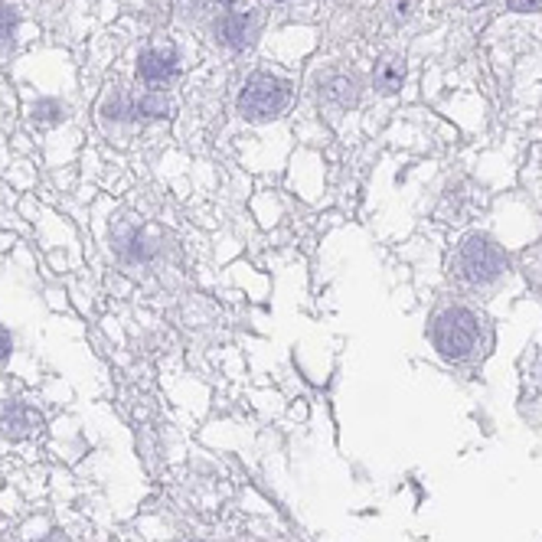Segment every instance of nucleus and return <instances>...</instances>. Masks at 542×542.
<instances>
[{"mask_svg": "<svg viewBox=\"0 0 542 542\" xmlns=\"http://www.w3.org/2000/svg\"><path fill=\"white\" fill-rule=\"evenodd\" d=\"M255 33H258V20H255V14H248V10H233V14H225L216 24L219 43H225L229 49L252 47Z\"/></svg>", "mask_w": 542, "mask_h": 542, "instance_id": "nucleus-6", "label": "nucleus"}, {"mask_svg": "<svg viewBox=\"0 0 542 542\" xmlns=\"http://www.w3.org/2000/svg\"><path fill=\"white\" fill-rule=\"evenodd\" d=\"M59 118H62V105H59V101L43 99V101H36V105H33V121H39V124H56Z\"/></svg>", "mask_w": 542, "mask_h": 542, "instance_id": "nucleus-10", "label": "nucleus"}, {"mask_svg": "<svg viewBox=\"0 0 542 542\" xmlns=\"http://www.w3.org/2000/svg\"><path fill=\"white\" fill-rule=\"evenodd\" d=\"M271 4H285V0H271Z\"/></svg>", "mask_w": 542, "mask_h": 542, "instance_id": "nucleus-19", "label": "nucleus"}, {"mask_svg": "<svg viewBox=\"0 0 542 542\" xmlns=\"http://www.w3.org/2000/svg\"><path fill=\"white\" fill-rule=\"evenodd\" d=\"M320 95H324V101L337 105V109H353L360 99V82L349 72H330L320 82Z\"/></svg>", "mask_w": 542, "mask_h": 542, "instance_id": "nucleus-7", "label": "nucleus"}, {"mask_svg": "<svg viewBox=\"0 0 542 542\" xmlns=\"http://www.w3.org/2000/svg\"><path fill=\"white\" fill-rule=\"evenodd\" d=\"M506 7L516 10V14H536V10H542V0H506Z\"/></svg>", "mask_w": 542, "mask_h": 542, "instance_id": "nucleus-14", "label": "nucleus"}, {"mask_svg": "<svg viewBox=\"0 0 542 542\" xmlns=\"http://www.w3.org/2000/svg\"><path fill=\"white\" fill-rule=\"evenodd\" d=\"M405 82V59L402 56H382L372 69V86L380 95H395Z\"/></svg>", "mask_w": 542, "mask_h": 542, "instance_id": "nucleus-8", "label": "nucleus"}, {"mask_svg": "<svg viewBox=\"0 0 542 542\" xmlns=\"http://www.w3.org/2000/svg\"><path fill=\"white\" fill-rule=\"evenodd\" d=\"M171 115V99L163 92H148L134 99V118H167Z\"/></svg>", "mask_w": 542, "mask_h": 542, "instance_id": "nucleus-9", "label": "nucleus"}, {"mask_svg": "<svg viewBox=\"0 0 542 542\" xmlns=\"http://www.w3.org/2000/svg\"><path fill=\"white\" fill-rule=\"evenodd\" d=\"M14 33H16V10H10V7L0 4V49L14 39Z\"/></svg>", "mask_w": 542, "mask_h": 542, "instance_id": "nucleus-12", "label": "nucleus"}, {"mask_svg": "<svg viewBox=\"0 0 542 542\" xmlns=\"http://www.w3.org/2000/svg\"><path fill=\"white\" fill-rule=\"evenodd\" d=\"M457 4H461L464 10H477V7H484L487 0H457Z\"/></svg>", "mask_w": 542, "mask_h": 542, "instance_id": "nucleus-16", "label": "nucleus"}, {"mask_svg": "<svg viewBox=\"0 0 542 542\" xmlns=\"http://www.w3.org/2000/svg\"><path fill=\"white\" fill-rule=\"evenodd\" d=\"M39 432H43V415L33 405L10 402L0 409V434L7 442H26V438H36Z\"/></svg>", "mask_w": 542, "mask_h": 542, "instance_id": "nucleus-4", "label": "nucleus"}, {"mask_svg": "<svg viewBox=\"0 0 542 542\" xmlns=\"http://www.w3.org/2000/svg\"><path fill=\"white\" fill-rule=\"evenodd\" d=\"M10 349H14V340H10V333L0 327V360H7L10 357Z\"/></svg>", "mask_w": 542, "mask_h": 542, "instance_id": "nucleus-15", "label": "nucleus"}, {"mask_svg": "<svg viewBox=\"0 0 542 542\" xmlns=\"http://www.w3.org/2000/svg\"><path fill=\"white\" fill-rule=\"evenodd\" d=\"M39 542H69V539H66L62 533H53V536H47V539H39Z\"/></svg>", "mask_w": 542, "mask_h": 542, "instance_id": "nucleus-17", "label": "nucleus"}, {"mask_svg": "<svg viewBox=\"0 0 542 542\" xmlns=\"http://www.w3.org/2000/svg\"><path fill=\"white\" fill-rule=\"evenodd\" d=\"M138 76L141 82H148V86H163V82H171L177 76V49L167 43V47H151L141 53L138 59Z\"/></svg>", "mask_w": 542, "mask_h": 542, "instance_id": "nucleus-5", "label": "nucleus"}, {"mask_svg": "<svg viewBox=\"0 0 542 542\" xmlns=\"http://www.w3.org/2000/svg\"><path fill=\"white\" fill-rule=\"evenodd\" d=\"M105 115L109 118H134V99H128L124 92H115L105 101Z\"/></svg>", "mask_w": 542, "mask_h": 542, "instance_id": "nucleus-11", "label": "nucleus"}, {"mask_svg": "<svg viewBox=\"0 0 542 542\" xmlns=\"http://www.w3.org/2000/svg\"><path fill=\"white\" fill-rule=\"evenodd\" d=\"M219 4H223V7H233V4H235V0H219Z\"/></svg>", "mask_w": 542, "mask_h": 542, "instance_id": "nucleus-18", "label": "nucleus"}, {"mask_svg": "<svg viewBox=\"0 0 542 542\" xmlns=\"http://www.w3.org/2000/svg\"><path fill=\"white\" fill-rule=\"evenodd\" d=\"M287 82H281L271 72H255L248 76L245 89L239 92V115L245 121H271L278 118L287 105Z\"/></svg>", "mask_w": 542, "mask_h": 542, "instance_id": "nucleus-2", "label": "nucleus"}, {"mask_svg": "<svg viewBox=\"0 0 542 542\" xmlns=\"http://www.w3.org/2000/svg\"><path fill=\"white\" fill-rule=\"evenodd\" d=\"M389 7H392V20H395V24H405V20H409V16L415 14V7H419V0H392Z\"/></svg>", "mask_w": 542, "mask_h": 542, "instance_id": "nucleus-13", "label": "nucleus"}, {"mask_svg": "<svg viewBox=\"0 0 542 542\" xmlns=\"http://www.w3.org/2000/svg\"><path fill=\"white\" fill-rule=\"evenodd\" d=\"M432 340L444 360H467L481 340V318L467 307H448L434 320Z\"/></svg>", "mask_w": 542, "mask_h": 542, "instance_id": "nucleus-1", "label": "nucleus"}, {"mask_svg": "<svg viewBox=\"0 0 542 542\" xmlns=\"http://www.w3.org/2000/svg\"><path fill=\"white\" fill-rule=\"evenodd\" d=\"M506 268V258L500 252V245L487 239V235H467L461 252H457V275L467 285L481 287L494 285Z\"/></svg>", "mask_w": 542, "mask_h": 542, "instance_id": "nucleus-3", "label": "nucleus"}]
</instances>
